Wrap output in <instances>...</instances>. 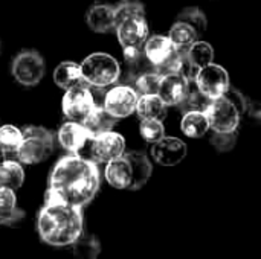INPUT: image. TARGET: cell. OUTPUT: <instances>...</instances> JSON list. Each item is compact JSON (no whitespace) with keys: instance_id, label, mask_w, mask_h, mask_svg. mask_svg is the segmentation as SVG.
Wrapping results in <instances>:
<instances>
[{"instance_id":"6da1fadb","label":"cell","mask_w":261,"mask_h":259,"mask_svg":"<svg viewBox=\"0 0 261 259\" xmlns=\"http://www.w3.org/2000/svg\"><path fill=\"white\" fill-rule=\"evenodd\" d=\"M101 174L98 163L80 154L61 157L50 171L44 203L60 202L86 208L98 194Z\"/></svg>"},{"instance_id":"7a4b0ae2","label":"cell","mask_w":261,"mask_h":259,"mask_svg":"<svg viewBox=\"0 0 261 259\" xmlns=\"http://www.w3.org/2000/svg\"><path fill=\"white\" fill-rule=\"evenodd\" d=\"M37 231L49 246H72L84 232L83 209L60 202L44 203L37 217Z\"/></svg>"},{"instance_id":"3957f363","label":"cell","mask_w":261,"mask_h":259,"mask_svg":"<svg viewBox=\"0 0 261 259\" xmlns=\"http://www.w3.org/2000/svg\"><path fill=\"white\" fill-rule=\"evenodd\" d=\"M55 147V137L50 130L38 125H28L23 128V140L17 151V159L24 165H35L46 160Z\"/></svg>"},{"instance_id":"277c9868","label":"cell","mask_w":261,"mask_h":259,"mask_svg":"<svg viewBox=\"0 0 261 259\" xmlns=\"http://www.w3.org/2000/svg\"><path fill=\"white\" fill-rule=\"evenodd\" d=\"M83 81L90 87L107 89L119 82L121 66L109 53L96 52L84 58L81 63Z\"/></svg>"},{"instance_id":"5b68a950","label":"cell","mask_w":261,"mask_h":259,"mask_svg":"<svg viewBox=\"0 0 261 259\" xmlns=\"http://www.w3.org/2000/svg\"><path fill=\"white\" fill-rule=\"evenodd\" d=\"M96 107H101V105L96 104L92 87L87 85L84 81L67 89L61 102L64 118L67 121L78 122L83 125L90 118V114L95 111Z\"/></svg>"},{"instance_id":"8992f818","label":"cell","mask_w":261,"mask_h":259,"mask_svg":"<svg viewBox=\"0 0 261 259\" xmlns=\"http://www.w3.org/2000/svg\"><path fill=\"white\" fill-rule=\"evenodd\" d=\"M46 64L43 56L32 49L21 50L11 64L14 79L23 87H35L44 76Z\"/></svg>"},{"instance_id":"52a82bcc","label":"cell","mask_w":261,"mask_h":259,"mask_svg":"<svg viewBox=\"0 0 261 259\" xmlns=\"http://www.w3.org/2000/svg\"><path fill=\"white\" fill-rule=\"evenodd\" d=\"M139 93L133 85L128 84H115L106 92L104 96V108L116 119L127 118L136 113V105L139 101Z\"/></svg>"},{"instance_id":"ba28073f","label":"cell","mask_w":261,"mask_h":259,"mask_svg":"<svg viewBox=\"0 0 261 259\" xmlns=\"http://www.w3.org/2000/svg\"><path fill=\"white\" fill-rule=\"evenodd\" d=\"M205 113L213 131H236L240 125L242 113L225 95L211 99Z\"/></svg>"},{"instance_id":"9c48e42d","label":"cell","mask_w":261,"mask_h":259,"mask_svg":"<svg viewBox=\"0 0 261 259\" xmlns=\"http://www.w3.org/2000/svg\"><path fill=\"white\" fill-rule=\"evenodd\" d=\"M116 37L122 49H142L150 37L145 15L125 17L116 21Z\"/></svg>"},{"instance_id":"30bf717a","label":"cell","mask_w":261,"mask_h":259,"mask_svg":"<svg viewBox=\"0 0 261 259\" xmlns=\"http://www.w3.org/2000/svg\"><path fill=\"white\" fill-rule=\"evenodd\" d=\"M90 159L96 163H109L125 153V140L119 133L106 131L93 136L89 142Z\"/></svg>"},{"instance_id":"8fae6325","label":"cell","mask_w":261,"mask_h":259,"mask_svg":"<svg viewBox=\"0 0 261 259\" xmlns=\"http://www.w3.org/2000/svg\"><path fill=\"white\" fill-rule=\"evenodd\" d=\"M196 82L200 89V92L208 96L210 99H216L219 96H223L226 90L231 87L229 75L228 72L219 66V64H208L202 67L196 75Z\"/></svg>"},{"instance_id":"7c38bea8","label":"cell","mask_w":261,"mask_h":259,"mask_svg":"<svg viewBox=\"0 0 261 259\" xmlns=\"http://www.w3.org/2000/svg\"><path fill=\"white\" fill-rule=\"evenodd\" d=\"M104 177L107 183L116 189L135 191V171H133V163L127 153L106 163Z\"/></svg>"},{"instance_id":"4fadbf2b","label":"cell","mask_w":261,"mask_h":259,"mask_svg":"<svg viewBox=\"0 0 261 259\" xmlns=\"http://www.w3.org/2000/svg\"><path fill=\"white\" fill-rule=\"evenodd\" d=\"M124 63H125V67L124 70L121 69L119 81L128 85H133L139 76L156 70V66L145 55L144 47L142 49H124Z\"/></svg>"},{"instance_id":"5bb4252c","label":"cell","mask_w":261,"mask_h":259,"mask_svg":"<svg viewBox=\"0 0 261 259\" xmlns=\"http://www.w3.org/2000/svg\"><path fill=\"white\" fill-rule=\"evenodd\" d=\"M90 139H92L90 131L83 124L72 122V121L64 122L57 133L58 143L69 154H80L86 147H89Z\"/></svg>"},{"instance_id":"9a60e30c","label":"cell","mask_w":261,"mask_h":259,"mask_svg":"<svg viewBox=\"0 0 261 259\" xmlns=\"http://www.w3.org/2000/svg\"><path fill=\"white\" fill-rule=\"evenodd\" d=\"M187 156V145L177 137L164 136L161 140L151 143V157L162 166H174Z\"/></svg>"},{"instance_id":"2e32d148","label":"cell","mask_w":261,"mask_h":259,"mask_svg":"<svg viewBox=\"0 0 261 259\" xmlns=\"http://www.w3.org/2000/svg\"><path fill=\"white\" fill-rule=\"evenodd\" d=\"M86 21L93 32H113L116 29L115 6L109 3H93L86 14Z\"/></svg>"},{"instance_id":"e0dca14e","label":"cell","mask_w":261,"mask_h":259,"mask_svg":"<svg viewBox=\"0 0 261 259\" xmlns=\"http://www.w3.org/2000/svg\"><path fill=\"white\" fill-rule=\"evenodd\" d=\"M188 87V79L182 73H171V75H164L161 79L159 92L158 95L161 99L168 105H179L180 101L185 96Z\"/></svg>"},{"instance_id":"ac0fdd59","label":"cell","mask_w":261,"mask_h":259,"mask_svg":"<svg viewBox=\"0 0 261 259\" xmlns=\"http://www.w3.org/2000/svg\"><path fill=\"white\" fill-rule=\"evenodd\" d=\"M176 49L177 47L168 35H151L144 44V52L154 66H159L168 60Z\"/></svg>"},{"instance_id":"d6986e66","label":"cell","mask_w":261,"mask_h":259,"mask_svg":"<svg viewBox=\"0 0 261 259\" xmlns=\"http://www.w3.org/2000/svg\"><path fill=\"white\" fill-rule=\"evenodd\" d=\"M24 218V212L17 208L14 189L0 186V226H14Z\"/></svg>"},{"instance_id":"ffe728a7","label":"cell","mask_w":261,"mask_h":259,"mask_svg":"<svg viewBox=\"0 0 261 259\" xmlns=\"http://www.w3.org/2000/svg\"><path fill=\"white\" fill-rule=\"evenodd\" d=\"M167 107L168 105L161 99L159 95H141L136 105V114L139 119L164 121L167 116Z\"/></svg>"},{"instance_id":"44dd1931","label":"cell","mask_w":261,"mask_h":259,"mask_svg":"<svg viewBox=\"0 0 261 259\" xmlns=\"http://www.w3.org/2000/svg\"><path fill=\"white\" fill-rule=\"evenodd\" d=\"M54 82L64 90L83 82L81 64H76L73 61L60 63L54 70Z\"/></svg>"},{"instance_id":"7402d4cb","label":"cell","mask_w":261,"mask_h":259,"mask_svg":"<svg viewBox=\"0 0 261 259\" xmlns=\"http://www.w3.org/2000/svg\"><path fill=\"white\" fill-rule=\"evenodd\" d=\"M180 128L182 133L191 139H197L205 136L211 127H210V121L205 111H188L184 113L182 122H180Z\"/></svg>"},{"instance_id":"603a6c76","label":"cell","mask_w":261,"mask_h":259,"mask_svg":"<svg viewBox=\"0 0 261 259\" xmlns=\"http://www.w3.org/2000/svg\"><path fill=\"white\" fill-rule=\"evenodd\" d=\"M210 102H211V99L200 92L196 79H188V87H187L185 96H184V99L180 101V104L177 107L182 110V113L205 111Z\"/></svg>"},{"instance_id":"cb8c5ba5","label":"cell","mask_w":261,"mask_h":259,"mask_svg":"<svg viewBox=\"0 0 261 259\" xmlns=\"http://www.w3.org/2000/svg\"><path fill=\"white\" fill-rule=\"evenodd\" d=\"M24 182V169L17 160H5L0 165V186L17 191Z\"/></svg>"},{"instance_id":"d4e9b609","label":"cell","mask_w":261,"mask_h":259,"mask_svg":"<svg viewBox=\"0 0 261 259\" xmlns=\"http://www.w3.org/2000/svg\"><path fill=\"white\" fill-rule=\"evenodd\" d=\"M118 119L113 118L104 107H96L95 111L90 114V118L84 122V127L90 131L92 137L98 136L106 131H112L116 125Z\"/></svg>"},{"instance_id":"484cf974","label":"cell","mask_w":261,"mask_h":259,"mask_svg":"<svg viewBox=\"0 0 261 259\" xmlns=\"http://www.w3.org/2000/svg\"><path fill=\"white\" fill-rule=\"evenodd\" d=\"M187 56L196 70L214 63V49L210 43L197 40L190 47H187Z\"/></svg>"},{"instance_id":"4316f807","label":"cell","mask_w":261,"mask_h":259,"mask_svg":"<svg viewBox=\"0 0 261 259\" xmlns=\"http://www.w3.org/2000/svg\"><path fill=\"white\" fill-rule=\"evenodd\" d=\"M72 252L76 259H96L101 253V244L95 235L83 232L72 244Z\"/></svg>"},{"instance_id":"83f0119b","label":"cell","mask_w":261,"mask_h":259,"mask_svg":"<svg viewBox=\"0 0 261 259\" xmlns=\"http://www.w3.org/2000/svg\"><path fill=\"white\" fill-rule=\"evenodd\" d=\"M168 37L171 38L176 47H190L194 41L200 40V35L197 34V31L191 24L180 21V20L174 21V24L171 26L168 32Z\"/></svg>"},{"instance_id":"f1b7e54d","label":"cell","mask_w":261,"mask_h":259,"mask_svg":"<svg viewBox=\"0 0 261 259\" xmlns=\"http://www.w3.org/2000/svg\"><path fill=\"white\" fill-rule=\"evenodd\" d=\"M23 140V131L14 125H2L0 127V145L5 148L8 154H17Z\"/></svg>"},{"instance_id":"f546056e","label":"cell","mask_w":261,"mask_h":259,"mask_svg":"<svg viewBox=\"0 0 261 259\" xmlns=\"http://www.w3.org/2000/svg\"><path fill=\"white\" fill-rule=\"evenodd\" d=\"M176 20H180V21H185V23L191 24L197 31V34L200 37L203 35V32L206 31V26H208V21H206V17H205L203 11L196 8V6H190V8L182 9Z\"/></svg>"},{"instance_id":"4dcf8cb0","label":"cell","mask_w":261,"mask_h":259,"mask_svg":"<svg viewBox=\"0 0 261 259\" xmlns=\"http://www.w3.org/2000/svg\"><path fill=\"white\" fill-rule=\"evenodd\" d=\"M139 133L148 143H154L161 140L165 136V127L164 121L159 119H141L139 124Z\"/></svg>"},{"instance_id":"1f68e13d","label":"cell","mask_w":261,"mask_h":259,"mask_svg":"<svg viewBox=\"0 0 261 259\" xmlns=\"http://www.w3.org/2000/svg\"><path fill=\"white\" fill-rule=\"evenodd\" d=\"M161 79H162V75H159L156 70L148 72V73L139 76L136 79V82L133 84V87L136 89V92L139 95H158Z\"/></svg>"},{"instance_id":"d6a6232c","label":"cell","mask_w":261,"mask_h":259,"mask_svg":"<svg viewBox=\"0 0 261 259\" xmlns=\"http://www.w3.org/2000/svg\"><path fill=\"white\" fill-rule=\"evenodd\" d=\"M210 142L219 153H228L237 143V130L236 131H214Z\"/></svg>"},{"instance_id":"836d02e7","label":"cell","mask_w":261,"mask_h":259,"mask_svg":"<svg viewBox=\"0 0 261 259\" xmlns=\"http://www.w3.org/2000/svg\"><path fill=\"white\" fill-rule=\"evenodd\" d=\"M115 15L116 21L125 17L145 15V8L139 0H122L118 5H115Z\"/></svg>"},{"instance_id":"e575fe53","label":"cell","mask_w":261,"mask_h":259,"mask_svg":"<svg viewBox=\"0 0 261 259\" xmlns=\"http://www.w3.org/2000/svg\"><path fill=\"white\" fill-rule=\"evenodd\" d=\"M225 96L234 102V105L239 108V111H240V113H242V116H243V114H245V111H246V108H248L249 99H248V98L240 92V90H237V89H234V87H229V89L226 90Z\"/></svg>"},{"instance_id":"d590c367","label":"cell","mask_w":261,"mask_h":259,"mask_svg":"<svg viewBox=\"0 0 261 259\" xmlns=\"http://www.w3.org/2000/svg\"><path fill=\"white\" fill-rule=\"evenodd\" d=\"M243 116H249L254 121H261V104L260 102H251L248 104V108Z\"/></svg>"},{"instance_id":"8d00e7d4","label":"cell","mask_w":261,"mask_h":259,"mask_svg":"<svg viewBox=\"0 0 261 259\" xmlns=\"http://www.w3.org/2000/svg\"><path fill=\"white\" fill-rule=\"evenodd\" d=\"M6 156H8V153H6V151H5V148L0 145V165L6 160Z\"/></svg>"},{"instance_id":"74e56055","label":"cell","mask_w":261,"mask_h":259,"mask_svg":"<svg viewBox=\"0 0 261 259\" xmlns=\"http://www.w3.org/2000/svg\"><path fill=\"white\" fill-rule=\"evenodd\" d=\"M0 50H2V43H0Z\"/></svg>"}]
</instances>
